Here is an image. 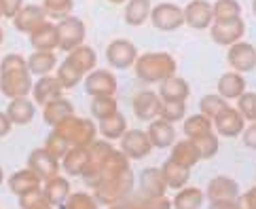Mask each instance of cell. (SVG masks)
<instances>
[{"label": "cell", "mask_w": 256, "mask_h": 209, "mask_svg": "<svg viewBox=\"0 0 256 209\" xmlns=\"http://www.w3.org/2000/svg\"><path fill=\"white\" fill-rule=\"evenodd\" d=\"M161 97L154 91H140L136 93L132 99V108L138 121H154L159 119V110H161Z\"/></svg>", "instance_id": "obj_15"}, {"label": "cell", "mask_w": 256, "mask_h": 209, "mask_svg": "<svg viewBox=\"0 0 256 209\" xmlns=\"http://www.w3.org/2000/svg\"><path fill=\"white\" fill-rule=\"evenodd\" d=\"M146 135H148L152 148H170V146H174V142H176V129H174V125L163 119L150 121L148 129H146Z\"/></svg>", "instance_id": "obj_23"}, {"label": "cell", "mask_w": 256, "mask_h": 209, "mask_svg": "<svg viewBox=\"0 0 256 209\" xmlns=\"http://www.w3.org/2000/svg\"><path fill=\"white\" fill-rule=\"evenodd\" d=\"M170 159H172L174 163H178V165L186 167V169L195 167L197 163L201 161V159H199V152H197V146H195V142H193V140H182V142H174Z\"/></svg>", "instance_id": "obj_31"}, {"label": "cell", "mask_w": 256, "mask_h": 209, "mask_svg": "<svg viewBox=\"0 0 256 209\" xmlns=\"http://www.w3.org/2000/svg\"><path fill=\"white\" fill-rule=\"evenodd\" d=\"M252 13L256 15V0H254V4H252Z\"/></svg>", "instance_id": "obj_60"}, {"label": "cell", "mask_w": 256, "mask_h": 209, "mask_svg": "<svg viewBox=\"0 0 256 209\" xmlns=\"http://www.w3.org/2000/svg\"><path fill=\"white\" fill-rule=\"evenodd\" d=\"M98 131L102 133V138L108 140V142L121 140L123 135H125V131H127V119L123 116V112H116V114L110 116V119L100 121Z\"/></svg>", "instance_id": "obj_38"}, {"label": "cell", "mask_w": 256, "mask_h": 209, "mask_svg": "<svg viewBox=\"0 0 256 209\" xmlns=\"http://www.w3.org/2000/svg\"><path fill=\"white\" fill-rule=\"evenodd\" d=\"M8 188H11V193L15 197H26V195H30V193H36V190H40L42 188V180L34 174L32 169H20V171H15V174L8 178Z\"/></svg>", "instance_id": "obj_22"}, {"label": "cell", "mask_w": 256, "mask_h": 209, "mask_svg": "<svg viewBox=\"0 0 256 209\" xmlns=\"http://www.w3.org/2000/svg\"><path fill=\"white\" fill-rule=\"evenodd\" d=\"M64 91H66V89L62 87V83L58 80V76L47 74V76H40V78L34 83L32 95H34V102L38 104V106H47V104H51V102H56V99L64 97Z\"/></svg>", "instance_id": "obj_19"}, {"label": "cell", "mask_w": 256, "mask_h": 209, "mask_svg": "<svg viewBox=\"0 0 256 209\" xmlns=\"http://www.w3.org/2000/svg\"><path fill=\"white\" fill-rule=\"evenodd\" d=\"M150 21L161 32H174L184 25V8L174 2H161L157 6H152Z\"/></svg>", "instance_id": "obj_6"}, {"label": "cell", "mask_w": 256, "mask_h": 209, "mask_svg": "<svg viewBox=\"0 0 256 209\" xmlns=\"http://www.w3.org/2000/svg\"><path fill=\"white\" fill-rule=\"evenodd\" d=\"M91 114L98 121L110 119L112 114L118 112V102L114 95H104V97H91Z\"/></svg>", "instance_id": "obj_39"}, {"label": "cell", "mask_w": 256, "mask_h": 209, "mask_svg": "<svg viewBox=\"0 0 256 209\" xmlns=\"http://www.w3.org/2000/svg\"><path fill=\"white\" fill-rule=\"evenodd\" d=\"M152 2L150 0H127L125 2V23L138 28L146 19H150Z\"/></svg>", "instance_id": "obj_35"}, {"label": "cell", "mask_w": 256, "mask_h": 209, "mask_svg": "<svg viewBox=\"0 0 256 209\" xmlns=\"http://www.w3.org/2000/svg\"><path fill=\"white\" fill-rule=\"evenodd\" d=\"M224 108H228V102L218 93H210V95H204L199 99V110L204 116H208L210 121H214Z\"/></svg>", "instance_id": "obj_42"}, {"label": "cell", "mask_w": 256, "mask_h": 209, "mask_svg": "<svg viewBox=\"0 0 256 209\" xmlns=\"http://www.w3.org/2000/svg\"><path fill=\"white\" fill-rule=\"evenodd\" d=\"M218 95L224 99H240L246 93V78L240 74V72H226L218 78Z\"/></svg>", "instance_id": "obj_29"}, {"label": "cell", "mask_w": 256, "mask_h": 209, "mask_svg": "<svg viewBox=\"0 0 256 209\" xmlns=\"http://www.w3.org/2000/svg\"><path fill=\"white\" fill-rule=\"evenodd\" d=\"M214 21H231L242 17V4L237 0H216L212 4Z\"/></svg>", "instance_id": "obj_40"}, {"label": "cell", "mask_w": 256, "mask_h": 209, "mask_svg": "<svg viewBox=\"0 0 256 209\" xmlns=\"http://www.w3.org/2000/svg\"><path fill=\"white\" fill-rule=\"evenodd\" d=\"M237 203H240V209H256V186L237 197Z\"/></svg>", "instance_id": "obj_52"}, {"label": "cell", "mask_w": 256, "mask_h": 209, "mask_svg": "<svg viewBox=\"0 0 256 209\" xmlns=\"http://www.w3.org/2000/svg\"><path fill=\"white\" fill-rule=\"evenodd\" d=\"M56 76H58V80L62 83L64 89H74V87L80 83V80L85 78V76L80 74V72H78L74 66H72V63H68L66 59H64L60 66H58V74H56Z\"/></svg>", "instance_id": "obj_44"}, {"label": "cell", "mask_w": 256, "mask_h": 209, "mask_svg": "<svg viewBox=\"0 0 256 209\" xmlns=\"http://www.w3.org/2000/svg\"><path fill=\"white\" fill-rule=\"evenodd\" d=\"M42 195L53 207H62L68 201V197L72 195V186H70V182L66 178L58 176V178H51L47 182H42Z\"/></svg>", "instance_id": "obj_25"}, {"label": "cell", "mask_w": 256, "mask_h": 209, "mask_svg": "<svg viewBox=\"0 0 256 209\" xmlns=\"http://www.w3.org/2000/svg\"><path fill=\"white\" fill-rule=\"evenodd\" d=\"M195 146H197V152H199V159L201 161H208V159H214L218 150H220V138L216 133H208L204 138L195 140Z\"/></svg>", "instance_id": "obj_43"}, {"label": "cell", "mask_w": 256, "mask_h": 209, "mask_svg": "<svg viewBox=\"0 0 256 209\" xmlns=\"http://www.w3.org/2000/svg\"><path fill=\"white\" fill-rule=\"evenodd\" d=\"M168 186L163 182V176L159 167H146L140 171L138 178V195L146 199H154V197H166Z\"/></svg>", "instance_id": "obj_18"}, {"label": "cell", "mask_w": 256, "mask_h": 209, "mask_svg": "<svg viewBox=\"0 0 256 209\" xmlns=\"http://www.w3.org/2000/svg\"><path fill=\"white\" fill-rule=\"evenodd\" d=\"M206 193L197 186H184L172 199V209H201L204 207Z\"/></svg>", "instance_id": "obj_33"}, {"label": "cell", "mask_w": 256, "mask_h": 209, "mask_svg": "<svg viewBox=\"0 0 256 209\" xmlns=\"http://www.w3.org/2000/svg\"><path fill=\"white\" fill-rule=\"evenodd\" d=\"M118 89L116 76L110 70H94L85 76V91L91 97H104V95H114Z\"/></svg>", "instance_id": "obj_13"}, {"label": "cell", "mask_w": 256, "mask_h": 209, "mask_svg": "<svg viewBox=\"0 0 256 209\" xmlns=\"http://www.w3.org/2000/svg\"><path fill=\"white\" fill-rule=\"evenodd\" d=\"M226 61L228 66L233 68V72H240V74H244V72H252L256 68V49L254 44L250 42H235L228 47V53H226Z\"/></svg>", "instance_id": "obj_12"}, {"label": "cell", "mask_w": 256, "mask_h": 209, "mask_svg": "<svg viewBox=\"0 0 256 209\" xmlns=\"http://www.w3.org/2000/svg\"><path fill=\"white\" fill-rule=\"evenodd\" d=\"M44 150H47L49 154H51V157L53 159H58V161H62L64 159V154H66L68 152V144L66 142H64L62 138H58V135L56 133H49L47 135V140H44V146H42Z\"/></svg>", "instance_id": "obj_49"}, {"label": "cell", "mask_w": 256, "mask_h": 209, "mask_svg": "<svg viewBox=\"0 0 256 209\" xmlns=\"http://www.w3.org/2000/svg\"><path fill=\"white\" fill-rule=\"evenodd\" d=\"M2 38H4V32H2V28H0V44H2Z\"/></svg>", "instance_id": "obj_59"}, {"label": "cell", "mask_w": 256, "mask_h": 209, "mask_svg": "<svg viewBox=\"0 0 256 209\" xmlns=\"http://www.w3.org/2000/svg\"><path fill=\"white\" fill-rule=\"evenodd\" d=\"M108 209H136V207H134V203H132V199H125V201L116 203V205H110Z\"/></svg>", "instance_id": "obj_56"}, {"label": "cell", "mask_w": 256, "mask_h": 209, "mask_svg": "<svg viewBox=\"0 0 256 209\" xmlns=\"http://www.w3.org/2000/svg\"><path fill=\"white\" fill-rule=\"evenodd\" d=\"M58 25V38H60V49L62 51H74L76 47L80 44H85V34H87V28L83 19H78V17L70 15L66 19H62Z\"/></svg>", "instance_id": "obj_5"}, {"label": "cell", "mask_w": 256, "mask_h": 209, "mask_svg": "<svg viewBox=\"0 0 256 209\" xmlns=\"http://www.w3.org/2000/svg\"><path fill=\"white\" fill-rule=\"evenodd\" d=\"M32 74L24 55L8 53L0 61V93L8 99L28 97L32 93Z\"/></svg>", "instance_id": "obj_1"}, {"label": "cell", "mask_w": 256, "mask_h": 209, "mask_svg": "<svg viewBox=\"0 0 256 209\" xmlns=\"http://www.w3.org/2000/svg\"><path fill=\"white\" fill-rule=\"evenodd\" d=\"M240 184L237 180L228 178V176H216L208 182L206 188V197L210 199V203L214 201H237L240 197Z\"/></svg>", "instance_id": "obj_16"}, {"label": "cell", "mask_w": 256, "mask_h": 209, "mask_svg": "<svg viewBox=\"0 0 256 209\" xmlns=\"http://www.w3.org/2000/svg\"><path fill=\"white\" fill-rule=\"evenodd\" d=\"M28 169H32L42 182H47L51 178L60 176L62 163L58 159H53L44 148H36V150L30 152V157H28Z\"/></svg>", "instance_id": "obj_14"}, {"label": "cell", "mask_w": 256, "mask_h": 209, "mask_svg": "<svg viewBox=\"0 0 256 209\" xmlns=\"http://www.w3.org/2000/svg\"><path fill=\"white\" fill-rule=\"evenodd\" d=\"M72 114H74V106H72L70 99H64V97L56 99V102H51L47 106H42V119L51 129L58 127L62 121H66Z\"/></svg>", "instance_id": "obj_30"}, {"label": "cell", "mask_w": 256, "mask_h": 209, "mask_svg": "<svg viewBox=\"0 0 256 209\" xmlns=\"http://www.w3.org/2000/svg\"><path fill=\"white\" fill-rule=\"evenodd\" d=\"M184 23L193 30H206L214 23L212 4L206 0H190L184 6Z\"/></svg>", "instance_id": "obj_17"}, {"label": "cell", "mask_w": 256, "mask_h": 209, "mask_svg": "<svg viewBox=\"0 0 256 209\" xmlns=\"http://www.w3.org/2000/svg\"><path fill=\"white\" fill-rule=\"evenodd\" d=\"M26 61H28L30 74H36V76H47L58 66V57L51 51H34L30 57H26Z\"/></svg>", "instance_id": "obj_34"}, {"label": "cell", "mask_w": 256, "mask_h": 209, "mask_svg": "<svg viewBox=\"0 0 256 209\" xmlns=\"http://www.w3.org/2000/svg\"><path fill=\"white\" fill-rule=\"evenodd\" d=\"M110 2H112V4H125L127 0H110Z\"/></svg>", "instance_id": "obj_57"}, {"label": "cell", "mask_w": 256, "mask_h": 209, "mask_svg": "<svg viewBox=\"0 0 256 209\" xmlns=\"http://www.w3.org/2000/svg\"><path fill=\"white\" fill-rule=\"evenodd\" d=\"M161 176H163V182H166V186L172 188V190H180L188 186V180H190V169L178 165V163H174L172 159H168L163 165L159 167Z\"/></svg>", "instance_id": "obj_28"}, {"label": "cell", "mask_w": 256, "mask_h": 209, "mask_svg": "<svg viewBox=\"0 0 256 209\" xmlns=\"http://www.w3.org/2000/svg\"><path fill=\"white\" fill-rule=\"evenodd\" d=\"M13 129V123L8 121L6 112H0V138H4V135H8Z\"/></svg>", "instance_id": "obj_54"}, {"label": "cell", "mask_w": 256, "mask_h": 209, "mask_svg": "<svg viewBox=\"0 0 256 209\" xmlns=\"http://www.w3.org/2000/svg\"><path fill=\"white\" fill-rule=\"evenodd\" d=\"M212 125H214V133L218 138H237L246 129V119L237 108L228 106L212 121Z\"/></svg>", "instance_id": "obj_10"}, {"label": "cell", "mask_w": 256, "mask_h": 209, "mask_svg": "<svg viewBox=\"0 0 256 209\" xmlns=\"http://www.w3.org/2000/svg\"><path fill=\"white\" fill-rule=\"evenodd\" d=\"M30 36V44L34 51H51L56 53V49H60V38H58V25L51 23L49 19L42 25H38Z\"/></svg>", "instance_id": "obj_21"}, {"label": "cell", "mask_w": 256, "mask_h": 209, "mask_svg": "<svg viewBox=\"0 0 256 209\" xmlns=\"http://www.w3.org/2000/svg\"><path fill=\"white\" fill-rule=\"evenodd\" d=\"M121 152L130 161H140L146 159L152 152V144L148 140V135L142 129H127L121 140Z\"/></svg>", "instance_id": "obj_9"}, {"label": "cell", "mask_w": 256, "mask_h": 209, "mask_svg": "<svg viewBox=\"0 0 256 209\" xmlns=\"http://www.w3.org/2000/svg\"><path fill=\"white\" fill-rule=\"evenodd\" d=\"M44 8V15H47V19H66V17H70L72 8H74V0H42Z\"/></svg>", "instance_id": "obj_41"}, {"label": "cell", "mask_w": 256, "mask_h": 209, "mask_svg": "<svg viewBox=\"0 0 256 209\" xmlns=\"http://www.w3.org/2000/svg\"><path fill=\"white\" fill-rule=\"evenodd\" d=\"M36 108L30 97H17L11 99L6 106V116L13 125H30L34 121Z\"/></svg>", "instance_id": "obj_27"}, {"label": "cell", "mask_w": 256, "mask_h": 209, "mask_svg": "<svg viewBox=\"0 0 256 209\" xmlns=\"http://www.w3.org/2000/svg\"><path fill=\"white\" fill-rule=\"evenodd\" d=\"M114 150V146L108 140H96V142H91L89 146H87V152H89V161H87V167L83 171V178L85 180V184L91 188L96 184V180H98V174H100V169H102L104 165V161L110 157V152Z\"/></svg>", "instance_id": "obj_7"}, {"label": "cell", "mask_w": 256, "mask_h": 209, "mask_svg": "<svg viewBox=\"0 0 256 209\" xmlns=\"http://www.w3.org/2000/svg\"><path fill=\"white\" fill-rule=\"evenodd\" d=\"M0 17H2V11H0Z\"/></svg>", "instance_id": "obj_61"}, {"label": "cell", "mask_w": 256, "mask_h": 209, "mask_svg": "<svg viewBox=\"0 0 256 209\" xmlns=\"http://www.w3.org/2000/svg\"><path fill=\"white\" fill-rule=\"evenodd\" d=\"M242 138H244L246 146L252 148V150H256V123H252V125L246 127L244 133H242Z\"/></svg>", "instance_id": "obj_53"}, {"label": "cell", "mask_w": 256, "mask_h": 209, "mask_svg": "<svg viewBox=\"0 0 256 209\" xmlns=\"http://www.w3.org/2000/svg\"><path fill=\"white\" fill-rule=\"evenodd\" d=\"M11 21L15 25V30H20L24 34H32L38 25L47 21V15H44V8L40 4H24L22 11Z\"/></svg>", "instance_id": "obj_20"}, {"label": "cell", "mask_w": 256, "mask_h": 209, "mask_svg": "<svg viewBox=\"0 0 256 209\" xmlns=\"http://www.w3.org/2000/svg\"><path fill=\"white\" fill-rule=\"evenodd\" d=\"M161 102H186L190 95V85L182 76H170L159 85Z\"/></svg>", "instance_id": "obj_24"}, {"label": "cell", "mask_w": 256, "mask_h": 209, "mask_svg": "<svg viewBox=\"0 0 256 209\" xmlns=\"http://www.w3.org/2000/svg\"><path fill=\"white\" fill-rule=\"evenodd\" d=\"M132 203L136 209H172V201L168 197H154V199H146L140 195H132Z\"/></svg>", "instance_id": "obj_47"}, {"label": "cell", "mask_w": 256, "mask_h": 209, "mask_svg": "<svg viewBox=\"0 0 256 209\" xmlns=\"http://www.w3.org/2000/svg\"><path fill=\"white\" fill-rule=\"evenodd\" d=\"M4 182V171H2V167H0V184Z\"/></svg>", "instance_id": "obj_58"}, {"label": "cell", "mask_w": 256, "mask_h": 209, "mask_svg": "<svg viewBox=\"0 0 256 209\" xmlns=\"http://www.w3.org/2000/svg\"><path fill=\"white\" fill-rule=\"evenodd\" d=\"M136 59H138V49L127 38H116L106 47V61L116 70L132 68Z\"/></svg>", "instance_id": "obj_8"}, {"label": "cell", "mask_w": 256, "mask_h": 209, "mask_svg": "<svg viewBox=\"0 0 256 209\" xmlns=\"http://www.w3.org/2000/svg\"><path fill=\"white\" fill-rule=\"evenodd\" d=\"M130 169H132L130 159H127L121 150L114 148V150L110 152V157L104 161L102 169H100L96 184H100V182H104V180H110V178H118V176H123L125 171H130ZM96 184H94V186H96ZM94 186H91V188H94Z\"/></svg>", "instance_id": "obj_26"}, {"label": "cell", "mask_w": 256, "mask_h": 209, "mask_svg": "<svg viewBox=\"0 0 256 209\" xmlns=\"http://www.w3.org/2000/svg\"><path fill=\"white\" fill-rule=\"evenodd\" d=\"M208 209H240V203L237 201H214V203H210Z\"/></svg>", "instance_id": "obj_55"}, {"label": "cell", "mask_w": 256, "mask_h": 209, "mask_svg": "<svg viewBox=\"0 0 256 209\" xmlns=\"http://www.w3.org/2000/svg\"><path fill=\"white\" fill-rule=\"evenodd\" d=\"M184 114H186V102H163L159 110V119L174 125L184 121Z\"/></svg>", "instance_id": "obj_45"}, {"label": "cell", "mask_w": 256, "mask_h": 209, "mask_svg": "<svg viewBox=\"0 0 256 209\" xmlns=\"http://www.w3.org/2000/svg\"><path fill=\"white\" fill-rule=\"evenodd\" d=\"M20 209H53V205L44 199L42 188L36 190V193H30L20 199Z\"/></svg>", "instance_id": "obj_48"}, {"label": "cell", "mask_w": 256, "mask_h": 209, "mask_svg": "<svg viewBox=\"0 0 256 209\" xmlns=\"http://www.w3.org/2000/svg\"><path fill=\"white\" fill-rule=\"evenodd\" d=\"M210 34H212V40L216 44H222V47H231V44L240 42L246 34V23L244 19H231V21H214L210 25Z\"/></svg>", "instance_id": "obj_11"}, {"label": "cell", "mask_w": 256, "mask_h": 209, "mask_svg": "<svg viewBox=\"0 0 256 209\" xmlns=\"http://www.w3.org/2000/svg\"><path fill=\"white\" fill-rule=\"evenodd\" d=\"M62 209H100V203L89 193H72Z\"/></svg>", "instance_id": "obj_46"}, {"label": "cell", "mask_w": 256, "mask_h": 209, "mask_svg": "<svg viewBox=\"0 0 256 209\" xmlns=\"http://www.w3.org/2000/svg\"><path fill=\"white\" fill-rule=\"evenodd\" d=\"M68 63H72L80 74H89V72H94L96 70V63H98V55H96V51L89 47V44H80V47H76L74 51H70L68 53V57H66Z\"/></svg>", "instance_id": "obj_32"}, {"label": "cell", "mask_w": 256, "mask_h": 209, "mask_svg": "<svg viewBox=\"0 0 256 209\" xmlns=\"http://www.w3.org/2000/svg\"><path fill=\"white\" fill-rule=\"evenodd\" d=\"M24 0H0V11H2V17L6 19H13V17L22 11Z\"/></svg>", "instance_id": "obj_51"}, {"label": "cell", "mask_w": 256, "mask_h": 209, "mask_svg": "<svg viewBox=\"0 0 256 209\" xmlns=\"http://www.w3.org/2000/svg\"><path fill=\"white\" fill-rule=\"evenodd\" d=\"M182 131H184L186 140L195 142V140L204 138V135H208V133H214V125L208 116H204L199 112V114H193V116H186L184 125H182Z\"/></svg>", "instance_id": "obj_37"}, {"label": "cell", "mask_w": 256, "mask_h": 209, "mask_svg": "<svg viewBox=\"0 0 256 209\" xmlns=\"http://www.w3.org/2000/svg\"><path fill=\"white\" fill-rule=\"evenodd\" d=\"M51 131L66 142L68 148H87L91 142H96L98 127L91 119L72 114L66 121H62L58 127H53Z\"/></svg>", "instance_id": "obj_3"}, {"label": "cell", "mask_w": 256, "mask_h": 209, "mask_svg": "<svg viewBox=\"0 0 256 209\" xmlns=\"http://www.w3.org/2000/svg\"><path fill=\"white\" fill-rule=\"evenodd\" d=\"M87 161H89L87 148H68V152L64 154V159L60 163H62V169L68 176H83Z\"/></svg>", "instance_id": "obj_36"}, {"label": "cell", "mask_w": 256, "mask_h": 209, "mask_svg": "<svg viewBox=\"0 0 256 209\" xmlns=\"http://www.w3.org/2000/svg\"><path fill=\"white\" fill-rule=\"evenodd\" d=\"M237 110L242 112L246 121L256 123V93H244L237 104Z\"/></svg>", "instance_id": "obj_50"}, {"label": "cell", "mask_w": 256, "mask_h": 209, "mask_svg": "<svg viewBox=\"0 0 256 209\" xmlns=\"http://www.w3.org/2000/svg\"><path fill=\"white\" fill-rule=\"evenodd\" d=\"M136 74H138L140 80L144 83H163L168 80L170 76H176V68L178 63L174 59L170 53L166 51H148V53H142L136 59Z\"/></svg>", "instance_id": "obj_2"}, {"label": "cell", "mask_w": 256, "mask_h": 209, "mask_svg": "<svg viewBox=\"0 0 256 209\" xmlns=\"http://www.w3.org/2000/svg\"><path fill=\"white\" fill-rule=\"evenodd\" d=\"M134 186H136V176L130 169L118 178H110V180L100 182V184H96L91 190H94V199L100 205L110 207V205L125 201V199H130L134 195Z\"/></svg>", "instance_id": "obj_4"}]
</instances>
